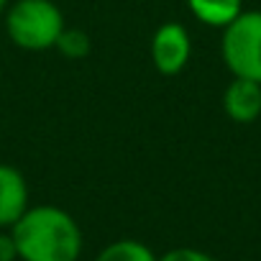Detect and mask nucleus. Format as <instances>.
I'll return each mask as SVG.
<instances>
[{
    "label": "nucleus",
    "instance_id": "nucleus-1",
    "mask_svg": "<svg viewBox=\"0 0 261 261\" xmlns=\"http://www.w3.org/2000/svg\"><path fill=\"white\" fill-rule=\"evenodd\" d=\"M21 261H77L82 256V228L57 205L29 207L11 228Z\"/></svg>",
    "mask_w": 261,
    "mask_h": 261
},
{
    "label": "nucleus",
    "instance_id": "nucleus-2",
    "mask_svg": "<svg viewBox=\"0 0 261 261\" xmlns=\"http://www.w3.org/2000/svg\"><path fill=\"white\" fill-rule=\"evenodd\" d=\"M64 13L54 0H18L6 16V31L18 49H54L64 31Z\"/></svg>",
    "mask_w": 261,
    "mask_h": 261
},
{
    "label": "nucleus",
    "instance_id": "nucleus-3",
    "mask_svg": "<svg viewBox=\"0 0 261 261\" xmlns=\"http://www.w3.org/2000/svg\"><path fill=\"white\" fill-rule=\"evenodd\" d=\"M220 54L233 77L261 85V11H243L223 29Z\"/></svg>",
    "mask_w": 261,
    "mask_h": 261
},
{
    "label": "nucleus",
    "instance_id": "nucleus-4",
    "mask_svg": "<svg viewBox=\"0 0 261 261\" xmlns=\"http://www.w3.org/2000/svg\"><path fill=\"white\" fill-rule=\"evenodd\" d=\"M190 54H192V41L182 23L169 21L156 29L151 39V62L159 74H167V77L179 74L187 67Z\"/></svg>",
    "mask_w": 261,
    "mask_h": 261
},
{
    "label": "nucleus",
    "instance_id": "nucleus-5",
    "mask_svg": "<svg viewBox=\"0 0 261 261\" xmlns=\"http://www.w3.org/2000/svg\"><path fill=\"white\" fill-rule=\"evenodd\" d=\"M26 210H29L26 177L11 164H0V228L11 230Z\"/></svg>",
    "mask_w": 261,
    "mask_h": 261
},
{
    "label": "nucleus",
    "instance_id": "nucleus-6",
    "mask_svg": "<svg viewBox=\"0 0 261 261\" xmlns=\"http://www.w3.org/2000/svg\"><path fill=\"white\" fill-rule=\"evenodd\" d=\"M223 110L233 123H253L261 115V85L253 80L233 77L223 92Z\"/></svg>",
    "mask_w": 261,
    "mask_h": 261
},
{
    "label": "nucleus",
    "instance_id": "nucleus-7",
    "mask_svg": "<svg viewBox=\"0 0 261 261\" xmlns=\"http://www.w3.org/2000/svg\"><path fill=\"white\" fill-rule=\"evenodd\" d=\"M190 13L213 29H225L243 13V0H187Z\"/></svg>",
    "mask_w": 261,
    "mask_h": 261
},
{
    "label": "nucleus",
    "instance_id": "nucleus-8",
    "mask_svg": "<svg viewBox=\"0 0 261 261\" xmlns=\"http://www.w3.org/2000/svg\"><path fill=\"white\" fill-rule=\"evenodd\" d=\"M95 261H159V256L136 238H120L108 243L95 256Z\"/></svg>",
    "mask_w": 261,
    "mask_h": 261
},
{
    "label": "nucleus",
    "instance_id": "nucleus-9",
    "mask_svg": "<svg viewBox=\"0 0 261 261\" xmlns=\"http://www.w3.org/2000/svg\"><path fill=\"white\" fill-rule=\"evenodd\" d=\"M57 49L67 57V59H82L87 51H90V39L87 34L82 31H74V29H64L59 41H57Z\"/></svg>",
    "mask_w": 261,
    "mask_h": 261
},
{
    "label": "nucleus",
    "instance_id": "nucleus-10",
    "mask_svg": "<svg viewBox=\"0 0 261 261\" xmlns=\"http://www.w3.org/2000/svg\"><path fill=\"white\" fill-rule=\"evenodd\" d=\"M159 261H218V258L210 256L207 251H200V248H192V246H179V248L167 251Z\"/></svg>",
    "mask_w": 261,
    "mask_h": 261
},
{
    "label": "nucleus",
    "instance_id": "nucleus-11",
    "mask_svg": "<svg viewBox=\"0 0 261 261\" xmlns=\"http://www.w3.org/2000/svg\"><path fill=\"white\" fill-rule=\"evenodd\" d=\"M0 261H18V248H16L11 230L0 233Z\"/></svg>",
    "mask_w": 261,
    "mask_h": 261
},
{
    "label": "nucleus",
    "instance_id": "nucleus-12",
    "mask_svg": "<svg viewBox=\"0 0 261 261\" xmlns=\"http://www.w3.org/2000/svg\"><path fill=\"white\" fill-rule=\"evenodd\" d=\"M6 6H8V0H0V13L6 11Z\"/></svg>",
    "mask_w": 261,
    "mask_h": 261
}]
</instances>
